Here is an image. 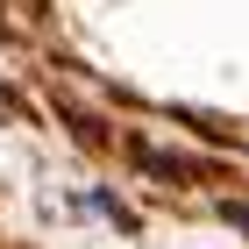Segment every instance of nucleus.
I'll use <instances>...</instances> for the list:
<instances>
[{"label": "nucleus", "mask_w": 249, "mask_h": 249, "mask_svg": "<svg viewBox=\"0 0 249 249\" xmlns=\"http://www.w3.org/2000/svg\"><path fill=\"white\" fill-rule=\"evenodd\" d=\"M228 221H235V228H249V207H228Z\"/></svg>", "instance_id": "1"}]
</instances>
